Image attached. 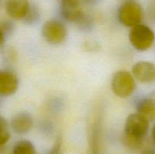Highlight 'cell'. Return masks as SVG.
<instances>
[{"instance_id": "1", "label": "cell", "mask_w": 155, "mask_h": 154, "mask_svg": "<svg viewBox=\"0 0 155 154\" xmlns=\"http://www.w3.org/2000/svg\"><path fill=\"white\" fill-rule=\"evenodd\" d=\"M143 11L139 3L133 0L124 2L118 9V18L123 25L133 27L140 24Z\"/></svg>"}, {"instance_id": "2", "label": "cell", "mask_w": 155, "mask_h": 154, "mask_svg": "<svg viewBox=\"0 0 155 154\" xmlns=\"http://www.w3.org/2000/svg\"><path fill=\"white\" fill-rule=\"evenodd\" d=\"M111 88L114 94L119 98H128L134 92L136 88L133 75L128 71H117L112 78Z\"/></svg>"}, {"instance_id": "3", "label": "cell", "mask_w": 155, "mask_h": 154, "mask_svg": "<svg viewBox=\"0 0 155 154\" xmlns=\"http://www.w3.org/2000/svg\"><path fill=\"white\" fill-rule=\"evenodd\" d=\"M149 128V120L139 113L127 117L124 125V135L139 140H145Z\"/></svg>"}, {"instance_id": "4", "label": "cell", "mask_w": 155, "mask_h": 154, "mask_svg": "<svg viewBox=\"0 0 155 154\" xmlns=\"http://www.w3.org/2000/svg\"><path fill=\"white\" fill-rule=\"evenodd\" d=\"M129 37L133 48L139 51L148 50L154 41V34L151 29L141 24L132 27Z\"/></svg>"}, {"instance_id": "5", "label": "cell", "mask_w": 155, "mask_h": 154, "mask_svg": "<svg viewBox=\"0 0 155 154\" xmlns=\"http://www.w3.org/2000/svg\"><path fill=\"white\" fill-rule=\"evenodd\" d=\"M42 35L47 42L58 45L61 43L66 38L67 28L60 21L50 20L42 26Z\"/></svg>"}, {"instance_id": "6", "label": "cell", "mask_w": 155, "mask_h": 154, "mask_svg": "<svg viewBox=\"0 0 155 154\" xmlns=\"http://www.w3.org/2000/svg\"><path fill=\"white\" fill-rule=\"evenodd\" d=\"M61 14L70 22L82 24L86 21V15L80 7V0H58Z\"/></svg>"}, {"instance_id": "7", "label": "cell", "mask_w": 155, "mask_h": 154, "mask_svg": "<svg viewBox=\"0 0 155 154\" xmlns=\"http://www.w3.org/2000/svg\"><path fill=\"white\" fill-rule=\"evenodd\" d=\"M132 71L133 76L140 82L148 84L155 82V65L151 62H137Z\"/></svg>"}, {"instance_id": "8", "label": "cell", "mask_w": 155, "mask_h": 154, "mask_svg": "<svg viewBox=\"0 0 155 154\" xmlns=\"http://www.w3.org/2000/svg\"><path fill=\"white\" fill-rule=\"evenodd\" d=\"M30 8L28 0H7L5 3L8 15L15 20L25 19Z\"/></svg>"}, {"instance_id": "9", "label": "cell", "mask_w": 155, "mask_h": 154, "mask_svg": "<svg viewBox=\"0 0 155 154\" xmlns=\"http://www.w3.org/2000/svg\"><path fill=\"white\" fill-rule=\"evenodd\" d=\"M18 88V79L12 71H0V95L10 96Z\"/></svg>"}, {"instance_id": "10", "label": "cell", "mask_w": 155, "mask_h": 154, "mask_svg": "<svg viewBox=\"0 0 155 154\" xmlns=\"http://www.w3.org/2000/svg\"><path fill=\"white\" fill-rule=\"evenodd\" d=\"M33 125L31 115L27 112H19L12 117L11 126L12 130L18 134H25L31 130Z\"/></svg>"}, {"instance_id": "11", "label": "cell", "mask_w": 155, "mask_h": 154, "mask_svg": "<svg viewBox=\"0 0 155 154\" xmlns=\"http://www.w3.org/2000/svg\"><path fill=\"white\" fill-rule=\"evenodd\" d=\"M138 113L142 115L149 121L155 119V100L145 98L138 103Z\"/></svg>"}, {"instance_id": "12", "label": "cell", "mask_w": 155, "mask_h": 154, "mask_svg": "<svg viewBox=\"0 0 155 154\" xmlns=\"http://www.w3.org/2000/svg\"><path fill=\"white\" fill-rule=\"evenodd\" d=\"M12 154H36V149L31 141L21 140L14 145Z\"/></svg>"}, {"instance_id": "13", "label": "cell", "mask_w": 155, "mask_h": 154, "mask_svg": "<svg viewBox=\"0 0 155 154\" xmlns=\"http://www.w3.org/2000/svg\"><path fill=\"white\" fill-rule=\"evenodd\" d=\"M11 138L8 124L5 118L0 116V146H5Z\"/></svg>"}, {"instance_id": "14", "label": "cell", "mask_w": 155, "mask_h": 154, "mask_svg": "<svg viewBox=\"0 0 155 154\" xmlns=\"http://www.w3.org/2000/svg\"><path fill=\"white\" fill-rule=\"evenodd\" d=\"M123 142H124V146H125L126 148L128 149L129 150L137 151L142 148L144 143V140L128 137V136H126L124 134V137H123Z\"/></svg>"}, {"instance_id": "15", "label": "cell", "mask_w": 155, "mask_h": 154, "mask_svg": "<svg viewBox=\"0 0 155 154\" xmlns=\"http://www.w3.org/2000/svg\"><path fill=\"white\" fill-rule=\"evenodd\" d=\"M62 142L61 138L59 137L56 140L55 143L53 145L52 149H51L50 152L48 154H62Z\"/></svg>"}, {"instance_id": "16", "label": "cell", "mask_w": 155, "mask_h": 154, "mask_svg": "<svg viewBox=\"0 0 155 154\" xmlns=\"http://www.w3.org/2000/svg\"><path fill=\"white\" fill-rule=\"evenodd\" d=\"M5 40V33H4V31L0 27V48L4 45Z\"/></svg>"}, {"instance_id": "17", "label": "cell", "mask_w": 155, "mask_h": 154, "mask_svg": "<svg viewBox=\"0 0 155 154\" xmlns=\"http://www.w3.org/2000/svg\"><path fill=\"white\" fill-rule=\"evenodd\" d=\"M141 154H155V149H144Z\"/></svg>"}, {"instance_id": "18", "label": "cell", "mask_w": 155, "mask_h": 154, "mask_svg": "<svg viewBox=\"0 0 155 154\" xmlns=\"http://www.w3.org/2000/svg\"><path fill=\"white\" fill-rule=\"evenodd\" d=\"M151 135H152L153 140H154V143H155V125H154V127H153L152 131H151Z\"/></svg>"}, {"instance_id": "19", "label": "cell", "mask_w": 155, "mask_h": 154, "mask_svg": "<svg viewBox=\"0 0 155 154\" xmlns=\"http://www.w3.org/2000/svg\"><path fill=\"white\" fill-rule=\"evenodd\" d=\"M5 152V146H0V154H3Z\"/></svg>"}]
</instances>
